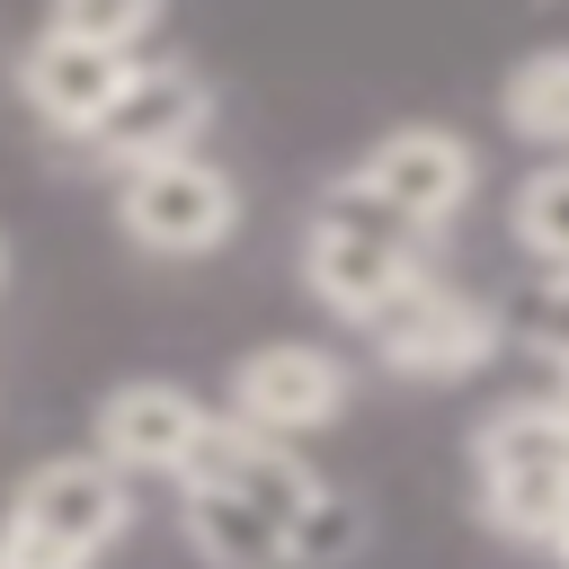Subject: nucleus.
<instances>
[{
    "mask_svg": "<svg viewBox=\"0 0 569 569\" xmlns=\"http://www.w3.org/2000/svg\"><path fill=\"white\" fill-rule=\"evenodd\" d=\"M418 276H427V231L409 213H391L382 196H365L356 178H329V196L302 222V284L338 320L373 329Z\"/></svg>",
    "mask_w": 569,
    "mask_h": 569,
    "instance_id": "obj_1",
    "label": "nucleus"
},
{
    "mask_svg": "<svg viewBox=\"0 0 569 569\" xmlns=\"http://www.w3.org/2000/svg\"><path fill=\"white\" fill-rule=\"evenodd\" d=\"M480 516L516 542H551L569 516V409L560 400H507L471 427Z\"/></svg>",
    "mask_w": 569,
    "mask_h": 569,
    "instance_id": "obj_2",
    "label": "nucleus"
},
{
    "mask_svg": "<svg viewBox=\"0 0 569 569\" xmlns=\"http://www.w3.org/2000/svg\"><path fill=\"white\" fill-rule=\"evenodd\" d=\"M116 222H124V240L151 249V258H204V249H222V240L240 231V178H231L222 160H204V151L124 169Z\"/></svg>",
    "mask_w": 569,
    "mask_h": 569,
    "instance_id": "obj_3",
    "label": "nucleus"
},
{
    "mask_svg": "<svg viewBox=\"0 0 569 569\" xmlns=\"http://www.w3.org/2000/svg\"><path fill=\"white\" fill-rule=\"evenodd\" d=\"M373 356H382V373H400V382H462V373H480V365L498 356V311L471 302V293L445 284V276H418V284L373 320Z\"/></svg>",
    "mask_w": 569,
    "mask_h": 569,
    "instance_id": "obj_4",
    "label": "nucleus"
},
{
    "mask_svg": "<svg viewBox=\"0 0 569 569\" xmlns=\"http://www.w3.org/2000/svg\"><path fill=\"white\" fill-rule=\"evenodd\" d=\"M204 133H213V80L196 62H133V80L107 107V124L89 133V151L124 178V169H151V160H187Z\"/></svg>",
    "mask_w": 569,
    "mask_h": 569,
    "instance_id": "obj_5",
    "label": "nucleus"
},
{
    "mask_svg": "<svg viewBox=\"0 0 569 569\" xmlns=\"http://www.w3.org/2000/svg\"><path fill=\"white\" fill-rule=\"evenodd\" d=\"M213 427H222V409H204L187 382H160V373L116 382V391L98 400V453H107L124 480H133V471H151V480H187V471L204 462Z\"/></svg>",
    "mask_w": 569,
    "mask_h": 569,
    "instance_id": "obj_6",
    "label": "nucleus"
},
{
    "mask_svg": "<svg viewBox=\"0 0 569 569\" xmlns=\"http://www.w3.org/2000/svg\"><path fill=\"white\" fill-rule=\"evenodd\" d=\"M365 196H382L391 213H409L418 231H445L462 204H471V178H480V160H471V142L453 133V124H391V133H373V151L347 169Z\"/></svg>",
    "mask_w": 569,
    "mask_h": 569,
    "instance_id": "obj_7",
    "label": "nucleus"
},
{
    "mask_svg": "<svg viewBox=\"0 0 569 569\" xmlns=\"http://www.w3.org/2000/svg\"><path fill=\"white\" fill-rule=\"evenodd\" d=\"M347 409V365L329 347H302V338H276V347H249L231 365V418L258 427V436H311Z\"/></svg>",
    "mask_w": 569,
    "mask_h": 569,
    "instance_id": "obj_8",
    "label": "nucleus"
},
{
    "mask_svg": "<svg viewBox=\"0 0 569 569\" xmlns=\"http://www.w3.org/2000/svg\"><path fill=\"white\" fill-rule=\"evenodd\" d=\"M9 516H27L36 533L71 542L80 560H98L107 542H124L133 489H124V471H116L107 453H53V462H36V471L9 489Z\"/></svg>",
    "mask_w": 569,
    "mask_h": 569,
    "instance_id": "obj_9",
    "label": "nucleus"
},
{
    "mask_svg": "<svg viewBox=\"0 0 569 569\" xmlns=\"http://www.w3.org/2000/svg\"><path fill=\"white\" fill-rule=\"evenodd\" d=\"M124 80H133V53H98V44H71V36H36L18 53V98L53 133H71V142H89L107 124V107L124 98Z\"/></svg>",
    "mask_w": 569,
    "mask_h": 569,
    "instance_id": "obj_10",
    "label": "nucleus"
},
{
    "mask_svg": "<svg viewBox=\"0 0 569 569\" xmlns=\"http://www.w3.org/2000/svg\"><path fill=\"white\" fill-rule=\"evenodd\" d=\"M187 480L249 498L258 516H276V525H284V542H293V525H302V516H311V498H320L311 462H302L284 436H258V427H240L231 409H222V427H213V445H204V462H196Z\"/></svg>",
    "mask_w": 569,
    "mask_h": 569,
    "instance_id": "obj_11",
    "label": "nucleus"
},
{
    "mask_svg": "<svg viewBox=\"0 0 569 569\" xmlns=\"http://www.w3.org/2000/svg\"><path fill=\"white\" fill-rule=\"evenodd\" d=\"M178 516H187V542H196L213 569H293L284 525H276V516H258V507H249V498H231V489L187 480Z\"/></svg>",
    "mask_w": 569,
    "mask_h": 569,
    "instance_id": "obj_12",
    "label": "nucleus"
},
{
    "mask_svg": "<svg viewBox=\"0 0 569 569\" xmlns=\"http://www.w3.org/2000/svg\"><path fill=\"white\" fill-rule=\"evenodd\" d=\"M498 124H507L516 142H542V151L569 160V44H533V53L507 62V80H498Z\"/></svg>",
    "mask_w": 569,
    "mask_h": 569,
    "instance_id": "obj_13",
    "label": "nucleus"
},
{
    "mask_svg": "<svg viewBox=\"0 0 569 569\" xmlns=\"http://www.w3.org/2000/svg\"><path fill=\"white\" fill-rule=\"evenodd\" d=\"M507 231H516V249H525L533 267L569 276V160L525 169V187L507 196Z\"/></svg>",
    "mask_w": 569,
    "mask_h": 569,
    "instance_id": "obj_14",
    "label": "nucleus"
},
{
    "mask_svg": "<svg viewBox=\"0 0 569 569\" xmlns=\"http://www.w3.org/2000/svg\"><path fill=\"white\" fill-rule=\"evenodd\" d=\"M169 0H44V36H71V44H98V53H133L160 36Z\"/></svg>",
    "mask_w": 569,
    "mask_h": 569,
    "instance_id": "obj_15",
    "label": "nucleus"
},
{
    "mask_svg": "<svg viewBox=\"0 0 569 569\" xmlns=\"http://www.w3.org/2000/svg\"><path fill=\"white\" fill-rule=\"evenodd\" d=\"M356 542H365V516H356V498L320 489V498H311V516L293 525V569H338Z\"/></svg>",
    "mask_w": 569,
    "mask_h": 569,
    "instance_id": "obj_16",
    "label": "nucleus"
},
{
    "mask_svg": "<svg viewBox=\"0 0 569 569\" xmlns=\"http://www.w3.org/2000/svg\"><path fill=\"white\" fill-rule=\"evenodd\" d=\"M516 329H525L551 365H569V276H551L542 293H525V302H516Z\"/></svg>",
    "mask_w": 569,
    "mask_h": 569,
    "instance_id": "obj_17",
    "label": "nucleus"
},
{
    "mask_svg": "<svg viewBox=\"0 0 569 569\" xmlns=\"http://www.w3.org/2000/svg\"><path fill=\"white\" fill-rule=\"evenodd\" d=\"M0 569H89L71 542H53V533H36L27 516H0Z\"/></svg>",
    "mask_w": 569,
    "mask_h": 569,
    "instance_id": "obj_18",
    "label": "nucleus"
},
{
    "mask_svg": "<svg viewBox=\"0 0 569 569\" xmlns=\"http://www.w3.org/2000/svg\"><path fill=\"white\" fill-rule=\"evenodd\" d=\"M551 551H560V560H569V516H560V533H551Z\"/></svg>",
    "mask_w": 569,
    "mask_h": 569,
    "instance_id": "obj_19",
    "label": "nucleus"
},
{
    "mask_svg": "<svg viewBox=\"0 0 569 569\" xmlns=\"http://www.w3.org/2000/svg\"><path fill=\"white\" fill-rule=\"evenodd\" d=\"M551 400H560V409H569V365H560V391H551Z\"/></svg>",
    "mask_w": 569,
    "mask_h": 569,
    "instance_id": "obj_20",
    "label": "nucleus"
},
{
    "mask_svg": "<svg viewBox=\"0 0 569 569\" xmlns=\"http://www.w3.org/2000/svg\"><path fill=\"white\" fill-rule=\"evenodd\" d=\"M0 284H9V240H0Z\"/></svg>",
    "mask_w": 569,
    "mask_h": 569,
    "instance_id": "obj_21",
    "label": "nucleus"
}]
</instances>
